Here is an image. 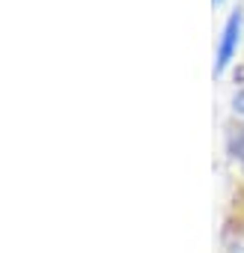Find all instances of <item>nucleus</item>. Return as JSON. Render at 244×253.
<instances>
[{
	"mask_svg": "<svg viewBox=\"0 0 244 253\" xmlns=\"http://www.w3.org/2000/svg\"><path fill=\"white\" fill-rule=\"evenodd\" d=\"M238 30H241V15L232 12L226 27H223V39H220V48H217V63H214V72H223L235 54V45H238Z\"/></svg>",
	"mask_w": 244,
	"mask_h": 253,
	"instance_id": "f257e3e1",
	"label": "nucleus"
},
{
	"mask_svg": "<svg viewBox=\"0 0 244 253\" xmlns=\"http://www.w3.org/2000/svg\"><path fill=\"white\" fill-rule=\"evenodd\" d=\"M232 107H235L238 113H244V86H241V89L232 95Z\"/></svg>",
	"mask_w": 244,
	"mask_h": 253,
	"instance_id": "7ed1b4c3",
	"label": "nucleus"
},
{
	"mask_svg": "<svg viewBox=\"0 0 244 253\" xmlns=\"http://www.w3.org/2000/svg\"><path fill=\"white\" fill-rule=\"evenodd\" d=\"M229 253H244V244H235V247H232Z\"/></svg>",
	"mask_w": 244,
	"mask_h": 253,
	"instance_id": "39448f33",
	"label": "nucleus"
},
{
	"mask_svg": "<svg viewBox=\"0 0 244 253\" xmlns=\"http://www.w3.org/2000/svg\"><path fill=\"white\" fill-rule=\"evenodd\" d=\"M232 152H235V158L244 164V128H238V131L232 134Z\"/></svg>",
	"mask_w": 244,
	"mask_h": 253,
	"instance_id": "f03ea898",
	"label": "nucleus"
},
{
	"mask_svg": "<svg viewBox=\"0 0 244 253\" xmlns=\"http://www.w3.org/2000/svg\"><path fill=\"white\" fill-rule=\"evenodd\" d=\"M235 81H238V84H244V66H238V69H235Z\"/></svg>",
	"mask_w": 244,
	"mask_h": 253,
	"instance_id": "20e7f679",
	"label": "nucleus"
}]
</instances>
